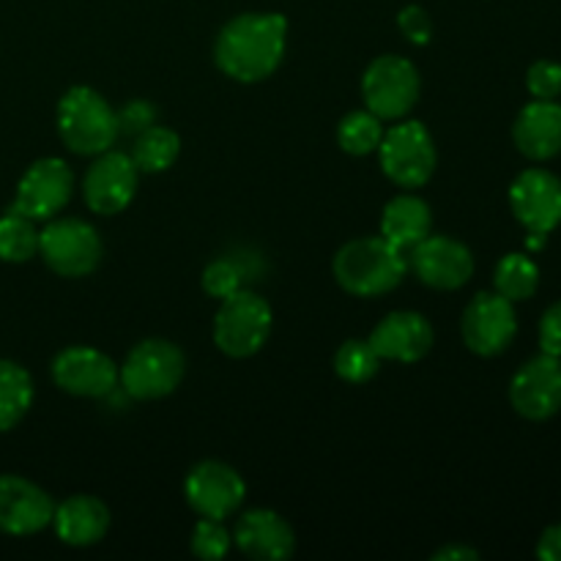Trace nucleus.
Returning a JSON list of instances; mask_svg holds the SVG:
<instances>
[{"instance_id": "obj_1", "label": "nucleus", "mask_w": 561, "mask_h": 561, "mask_svg": "<svg viewBox=\"0 0 561 561\" xmlns=\"http://www.w3.org/2000/svg\"><path fill=\"white\" fill-rule=\"evenodd\" d=\"M288 47V20L277 11H247L225 22L214 42V64L236 82L268 80Z\"/></svg>"}, {"instance_id": "obj_2", "label": "nucleus", "mask_w": 561, "mask_h": 561, "mask_svg": "<svg viewBox=\"0 0 561 561\" xmlns=\"http://www.w3.org/2000/svg\"><path fill=\"white\" fill-rule=\"evenodd\" d=\"M334 279L340 288L359 299L392 294L409 274V255L383 236H365L340 247L334 255Z\"/></svg>"}, {"instance_id": "obj_3", "label": "nucleus", "mask_w": 561, "mask_h": 561, "mask_svg": "<svg viewBox=\"0 0 561 561\" xmlns=\"http://www.w3.org/2000/svg\"><path fill=\"white\" fill-rule=\"evenodd\" d=\"M58 135L69 151L96 157L110 151L121 137L118 113L99 91L75 85L58 102Z\"/></svg>"}, {"instance_id": "obj_4", "label": "nucleus", "mask_w": 561, "mask_h": 561, "mask_svg": "<svg viewBox=\"0 0 561 561\" xmlns=\"http://www.w3.org/2000/svg\"><path fill=\"white\" fill-rule=\"evenodd\" d=\"M272 327V305L255 290L239 288L219 299V310L214 316V343L230 359H247L266 345Z\"/></svg>"}, {"instance_id": "obj_5", "label": "nucleus", "mask_w": 561, "mask_h": 561, "mask_svg": "<svg viewBox=\"0 0 561 561\" xmlns=\"http://www.w3.org/2000/svg\"><path fill=\"white\" fill-rule=\"evenodd\" d=\"M186 356L175 343L151 337L137 343L118 367V381L135 400H162L181 387Z\"/></svg>"}, {"instance_id": "obj_6", "label": "nucleus", "mask_w": 561, "mask_h": 561, "mask_svg": "<svg viewBox=\"0 0 561 561\" xmlns=\"http://www.w3.org/2000/svg\"><path fill=\"white\" fill-rule=\"evenodd\" d=\"M378 162H381L383 175L400 190H420L436 173V142L425 124L400 118L398 124L383 131L381 146H378Z\"/></svg>"}, {"instance_id": "obj_7", "label": "nucleus", "mask_w": 561, "mask_h": 561, "mask_svg": "<svg viewBox=\"0 0 561 561\" xmlns=\"http://www.w3.org/2000/svg\"><path fill=\"white\" fill-rule=\"evenodd\" d=\"M38 255L49 272L58 277H88L99 268L104 255L96 228L85 219L60 217L47 219V228L38 233Z\"/></svg>"}, {"instance_id": "obj_8", "label": "nucleus", "mask_w": 561, "mask_h": 561, "mask_svg": "<svg viewBox=\"0 0 561 561\" xmlns=\"http://www.w3.org/2000/svg\"><path fill=\"white\" fill-rule=\"evenodd\" d=\"M422 77L403 55H378L362 75L365 107L381 121H400L416 107Z\"/></svg>"}, {"instance_id": "obj_9", "label": "nucleus", "mask_w": 561, "mask_h": 561, "mask_svg": "<svg viewBox=\"0 0 561 561\" xmlns=\"http://www.w3.org/2000/svg\"><path fill=\"white\" fill-rule=\"evenodd\" d=\"M460 334L471 354L477 356H499L513 345L518 334V316L515 305L504 299L496 290H482L460 318Z\"/></svg>"}, {"instance_id": "obj_10", "label": "nucleus", "mask_w": 561, "mask_h": 561, "mask_svg": "<svg viewBox=\"0 0 561 561\" xmlns=\"http://www.w3.org/2000/svg\"><path fill=\"white\" fill-rule=\"evenodd\" d=\"M71 195H75V170L64 159L44 157L22 173L11 208L36 222H47L69 206Z\"/></svg>"}, {"instance_id": "obj_11", "label": "nucleus", "mask_w": 561, "mask_h": 561, "mask_svg": "<svg viewBox=\"0 0 561 561\" xmlns=\"http://www.w3.org/2000/svg\"><path fill=\"white\" fill-rule=\"evenodd\" d=\"M137 184H140V170L131 162L129 153L110 148V151L96 153L91 168L82 175V197L93 214L115 217L135 201Z\"/></svg>"}, {"instance_id": "obj_12", "label": "nucleus", "mask_w": 561, "mask_h": 561, "mask_svg": "<svg viewBox=\"0 0 561 561\" xmlns=\"http://www.w3.org/2000/svg\"><path fill=\"white\" fill-rule=\"evenodd\" d=\"M184 496L201 518L225 520L244 504L247 482L222 460H201L186 474Z\"/></svg>"}, {"instance_id": "obj_13", "label": "nucleus", "mask_w": 561, "mask_h": 561, "mask_svg": "<svg viewBox=\"0 0 561 561\" xmlns=\"http://www.w3.org/2000/svg\"><path fill=\"white\" fill-rule=\"evenodd\" d=\"M409 268L433 290H458L474 277V255L449 236H425L409 250Z\"/></svg>"}, {"instance_id": "obj_14", "label": "nucleus", "mask_w": 561, "mask_h": 561, "mask_svg": "<svg viewBox=\"0 0 561 561\" xmlns=\"http://www.w3.org/2000/svg\"><path fill=\"white\" fill-rule=\"evenodd\" d=\"M510 403L524 420L546 422L561 411V356H531L510 381Z\"/></svg>"}, {"instance_id": "obj_15", "label": "nucleus", "mask_w": 561, "mask_h": 561, "mask_svg": "<svg viewBox=\"0 0 561 561\" xmlns=\"http://www.w3.org/2000/svg\"><path fill=\"white\" fill-rule=\"evenodd\" d=\"M53 381L75 398H107L118 387V365L91 345H69L53 359Z\"/></svg>"}, {"instance_id": "obj_16", "label": "nucleus", "mask_w": 561, "mask_h": 561, "mask_svg": "<svg viewBox=\"0 0 561 561\" xmlns=\"http://www.w3.org/2000/svg\"><path fill=\"white\" fill-rule=\"evenodd\" d=\"M510 208L529 233H553L561 225V179L529 168L510 186Z\"/></svg>"}, {"instance_id": "obj_17", "label": "nucleus", "mask_w": 561, "mask_h": 561, "mask_svg": "<svg viewBox=\"0 0 561 561\" xmlns=\"http://www.w3.org/2000/svg\"><path fill=\"white\" fill-rule=\"evenodd\" d=\"M55 502L44 488L20 474H0V531L27 537L53 524Z\"/></svg>"}, {"instance_id": "obj_18", "label": "nucleus", "mask_w": 561, "mask_h": 561, "mask_svg": "<svg viewBox=\"0 0 561 561\" xmlns=\"http://www.w3.org/2000/svg\"><path fill=\"white\" fill-rule=\"evenodd\" d=\"M367 340L381 359L414 365L431 354L436 334H433L431 321L422 312L394 310L376 323Z\"/></svg>"}, {"instance_id": "obj_19", "label": "nucleus", "mask_w": 561, "mask_h": 561, "mask_svg": "<svg viewBox=\"0 0 561 561\" xmlns=\"http://www.w3.org/2000/svg\"><path fill=\"white\" fill-rule=\"evenodd\" d=\"M233 542L244 557L255 561H285L294 557V526L274 510H250L239 518Z\"/></svg>"}, {"instance_id": "obj_20", "label": "nucleus", "mask_w": 561, "mask_h": 561, "mask_svg": "<svg viewBox=\"0 0 561 561\" xmlns=\"http://www.w3.org/2000/svg\"><path fill=\"white\" fill-rule=\"evenodd\" d=\"M513 142L531 162H548L561 153V104L557 99H535L513 124Z\"/></svg>"}, {"instance_id": "obj_21", "label": "nucleus", "mask_w": 561, "mask_h": 561, "mask_svg": "<svg viewBox=\"0 0 561 561\" xmlns=\"http://www.w3.org/2000/svg\"><path fill=\"white\" fill-rule=\"evenodd\" d=\"M53 526L64 546L91 548L102 542L110 531V510L102 499L91 493H77L55 504Z\"/></svg>"}, {"instance_id": "obj_22", "label": "nucleus", "mask_w": 561, "mask_h": 561, "mask_svg": "<svg viewBox=\"0 0 561 561\" xmlns=\"http://www.w3.org/2000/svg\"><path fill=\"white\" fill-rule=\"evenodd\" d=\"M433 233V211L422 197L403 192L383 206L381 236L392 241L398 250L409 252L425 236Z\"/></svg>"}, {"instance_id": "obj_23", "label": "nucleus", "mask_w": 561, "mask_h": 561, "mask_svg": "<svg viewBox=\"0 0 561 561\" xmlns=\"http://www.w3.org/2000/svg\"><path fill=\"white\" fill-rule=\"evenodd\" d=\"M179 153H181V137L175 135L173 129H168V126L153 124L135 137L129 157L131 162L137 164L140 173L153 175L173 168Z\"/></svg>"}, {"instance_id": "obj_24", "label": "nucleus", "mask_w": 561, "mask_h": 561, "mask_svg": "<svg viewBox=\"0 0 561 561\" xmlns=\"http://www.w3.org/2000/svg\"><path fill=\"white\" fill-rule=\"evenodd\" d=\"M33 403V378L22 365L0 359V433L25 420Z\"/></svg>"}, {"instance_id": "obj_25", "label": "nucleus", "mask_w": 561, "mask_h": 561, "mask_svg": "<svg viewBox=\"0 0 561 561\" xmlns=\"http://www.w3.org/2000/svg\"><path fill=\"white\" fill-rule=\"evenodd\" d=\"M493 285H496V294H502L504 299L526 301L537 294L540 288V268L524 252H507L502 261L496 263V272H493Z\"/></svg>"}, {"instance_id": "obj_26", "label": "nucleus", "mask_w": 561, "mask_h": 561, "mask_svg": "<svg viewBox=\"0 0 561 561\" xmlns=\"http://www.w3.org/2000/svg\"><path fill=\"white\" fill-rule=\"evenodd\" d=\"M38 233L36 219L25 214L9 211L0 217V261L5 263H27L38 255Z\"/></svg>"}, {"instance_id": "obj_27", "label": "nucleus", "mask_w": 561, "mask_h": 561, "mask_svg": "<svg viewBox=\"0 0 561 561\" xmlns=\"http://www.w3.org/2000/svg\"><path fill=\"white\" fill-rule=\"evenodd\" d=\"M383 121L370 110H354L337 124V146L351 157H367L378 151L383 137Z\"/></svg>"}, {"instance_id": "obj_28", "label": "nucleus", "mask_w": 561, "mask_h": 561, "mask_svg": "<svg viewBox=\"0 0 561 561\" xmlns=\"http://www.w3.org/2000/svg\"><path fill=\"white\" fill-rule=\"evenodd\" d=\"M381 356L370 345V340H345L334 354V373L348 383H367L381 370Z\"/></svg>"}, {"instance_id": "obj_29", "label": "nucleus", "mask_w": 561, "mask_h": 561, "mask_svg": "<svg viewBox=\"0 0 561 561\" xmlns=\"http://www.w3.org/2000/svg\"><path fill=\"white\" fill-rule=\"evenodd\" d=\"M230 546H233V535L225 529L222 520L214 518H201L192 531V553L203 561H219L228 557Z\"/></svg>"}, {"instance_id": "obj_30", "label": "nucleus", "mask_w": 561, "mask_h": 561, "mask_svg": "<svg viewBox=\"0 0 561 561\" xmlns=\"http://www.w3.org/2000/svg\"><path fill=\"white\" fill-rule=\"evenodd\" d=\"M201 283L203 290L211 299H225V296L236 294L241 288V283H244V268L236 261H230V257H217V261H211L203 268Z\"/></svg>"}, {"instance_id": "obj_31", "label": "nucleus", "mask_w": 561, "mask_h": 561, "mask_svg": "<svg viewBox=\"0 0 561 561\" xmlns=\"http://www.w3.org/2000/svg\"><path fill=\"white\" fill-rule=\"evenodd\" d=\"M526 88L535 99L561 96V66L553 60H537L526 71Z\"/></svg>"}, {"instance_id": "obj_32", "label": "nucleus", "mask_w": 561, "mask_h": 561, "mask_svg": "<svg viewBox=\"0 0 561 561\" xmlns=\"http://www.w3.org/2000/svg\"><path fill=\"white\" fill-rule=\"evenodd\" d=\"M398 27L411 44H416V47H425V44H431L433 20H431V14L422 9V5H416V3L403 5L398 14Z\"/></svg>"}, {"instance_id": "obj_33", "label": "nucleus", "mask_w": 561, "mask_h": 561, "mask_svg": "<svg viewBox=\"0 0 561 561\" xmlns=\"http://www.w3.org/2000/svg\"><path fill=\"white\" fill-rule=\"evenodd\" d=\"M115 113H118L121 135L137 137L140 131H146L148 126L157 124V107H153L151 102H146V99H131V102H126L124 107L115 110Z\"/></svg>"}, {"instance_id": "obj_34", "label": "nucleus", "mask_w": 561, "mask_h": 561, "mask_svg": "<svg viewBox=\"0 0 561 561\" xmlns=\"http://www.w3.org/2000/svg\"><path fill=\"white\" fill-rule=\"evenodd\" d=\"M540 351L561 356V301H553L540 318Z\"/></svg>"}, {"instance_id": "obj_35", "label": "nucleus", "mask_w": 561, "mask_h": 561, "mask_svg": "<svg viewBox=\"0 0 561 561\" xmlns=\"http://www.w3.org/2000/svg\"><path fill=\"white\" fill-rule=\"evenodd\" d=\"M537 559L561 561V524L548 526L537 540Z\"/></svg>"}, {"instance_id": "obj_36", "label": "nucleus", "mask_w": 561, "mask_h": 561, "mask_svg": "<svg viewBox=\"0 0 561 561\" xmlns=\"http://www.w3.org/2000/svg\"><path fill=\"white\" fill-rule=\"evenodd\" d=\"M433 561H477L480 551L471 546H444L431 557Z\"/></svg>"}, {"instance_id": "obj_37", "label": "nucleus", "mask_w": 561, "mask_h": 561, "mask_svg": "<svg viewBox=\"0 0 561 561\" xmlns=\"http://www.w3.org/2000/svg\"><path fill=\"white\" fill-rule=\"evenodd\" d=\"M546 241H548V233H529V239H526V247H529L531 252H537V250H542V247H546Z\"/></svg>"}]
</instances>
